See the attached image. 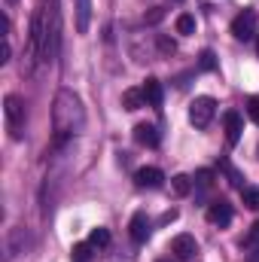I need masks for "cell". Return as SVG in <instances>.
I'll list each match as a JSON object with an SVG mask.
<instances>
[{
	"label": "cell",
	"mask_w": 259,
	"mask_h": 262,
	"mask_svg": "<svg viewBox=\"0 0 259 262\" xmlns=\"http://www.w3.org/2000/svg\"><path fill=\"white\" fill-rule=\"evenodd\" d=\"M213 116H217V101L213 98L201 95V98H195L192 104H189V122H192L195 128H207Z\"/></svg>",
	"instance_id": "4"
},
{
	"label": "cell",
	"mask_w": 259,
	"mask_h": 262,
	"mask_svg": "<svg viewBox=\"0 0 259 262\" xmlns=\"http://www.w3.org/2000/svg\"><path fill=\"white\" fill-rule=\"evenodd\" d=\"M223 122H226V140H229V146H235V143L241 140V131H244L241 116H238L235 110H229V113L223 116Z\"/></svg>",
	"instance_id": "10"
},
{
	"label": "cell",
	"mask_w": 259,
	"mask_h": 262,
	"mask_svg": "<svg viewBox=\"0 0 259 262\" xmlns=\"http://www.w3.org/2000/svg\"><path fill=\"white\" fill-rule=\"evenodd\" d=\"M256 238H259V223L253 226V232H250V241H256Z\"/></svg>",
	"instance_id": "27"
},
{
	"label": "cell",
	"mask_w": 259,
	"mask_h": 262,
	"mask_svg": "<svg viewBox=\"0 0 259 262\" xmlns=\"http://www.w3.org/2000/svg\"><path fill=\"white\" fill-rule=\"evenodd\" d=\"M143 104H146L143 89H125V92H122V107H125V110H140Z\"/></svg>",
	"instance_id": "14"
},
{
	"label": "cell",
	"mask_w": 259,
	"mask_h": 262,
	"mask_svg": "<svg viewBox=\"0 0 259 262\" xmlns=\"http://www.w3.org/2000/svg\"><path fill=\"white\" fill-rule=\"evenodd\" d=\"M9 52H12V49H9V37H3V46H0V64L9 61Z\"/></svg>",
	"instance_id": "25"
},
{
	"label": "cell",
	"mask_w": 259,
	"mask_h": 262,
	"mask_svg": "<svg viewBox=\"0 0 259 262\" xmlns=\"http://www.w3.org/2000/svg\"><path fill=\"white\" fill-rule=\"evenodd\" d=\"M177 34H183V37L195 34V15H189V12L177 15Z\"/></svg>",
	"instance_id": "16"
},
{
	"label": "cell",
	"mask_w": 259,
	"mask_h": 262,
	"mask_svg": "<svg viewBox=\"0 0 259 262\" xmlns=\"http://www.w3.org/2000/svg\"><path fill=\"white\" fill-rule=\"evenodd\" d=\"M92 244H73V262H89Z\"/></svg>",
	"instance_id": "19"
},
{
	"label": "cell",
	"mask_w": 259,
	"mask_h": 262,
	"mask_svg": "<svg viewBox=\"0 0 259 262\" xmlns=\"http://www.w3.org/2000/svg\"><path fill=\"white\" fill-rule=\"evenodd\" d=\"M156 43H159V52H162V55H174V52H177V43H174L171 37H165V34H162Z\"/></svg>",
	"instance_id": "20"
},
{
	"label": "cell",
	"mask_w": 259,
	"mask_h": 262,
	"mask_svg": "<svg viewBox=\"0 0 259 262\" xmlns=\"http://www.w3.org/2000/svg\"><path fill=\"white\" fill-rule=\"evenodd\" d=\"M171 253L177 256V259H192L195 253H198V244H195L192 235H177L174 241H171Z\"/></svg>",
	"instance_id": "6"
},
{
	"label": "cell",
	"mask_w": 259,
	"mask_h": 262,
	"mask_svg": "<svg viewBox=\"0 0 259 262\" xmlns=\"http://www.w3.org/2000/svg\"><path fill=\"white\" fill-rule=\"evenodd\" d=\"M198 67H201V70H217V55H213L210 49H204V52L198 55Z\"/></svg>",
	"instance_id": "18"
},
{
	"label": "cell",
	"mask_w": 259,
	"mask_h": 262,
	"mask_svg": "<svg viewBox=\"0 0 259 262\" xmlns=\"http://www.w3.org/2000/svg\"><path fill=\"white\" fill-rule=\"evenodd\" d=\"M131 238H134V244H146L149 241V220H146V213H134L131 216Z\"/></svg>",
	"instance_id": "9"
},
{
	"label": "cell",
	"mask_w": 259,
	"mask_h": 262,
	"mask_svg": "<svg viewBox=\"0 0 259 262\" xmlns=\"http://www.w3.org/2000/svg\"><path fill=\"white\" fill-rule=\"evenodd\" d=\"M256 12L253 9H244L241 15H235V21H232V37L235 40H250V37H256Z\"/></svg>",
	"instance_id": "5"
},
{
	"label": "cell",
	"mask_w": 259,
	"mask_h": 262,
	"mask_svg": "<svg viewBox=\"0 0 259 262\" xmlns=\"http://www.w3.org/2000/svg\"><path fill=\"white\" fill-rule=\"evenodd\" d=\"M40 9L46 18V37H43L40 61H52L58 55V46H61V9H58V0H40Z\"/></svg>",
	"instance_id": "2"
},
{
	"label": "cell",
	"mask_w": 259,
	"mask_h": 262,
	"mask_svg": "<svg viewBox=\"0 0 259 262\" xmlns=\"http://www.w3.org/2000/svg\"><path fill=\"white\" fill-rule=\"evenodd\" d=\"M162 18H165V9H162V6H153V9L143 15V21H146V25H159Z\"/></svg>",
	"instance_id": "22"
},
{
	"label": "cell",
	"mask_w": 259,
	"mask_h": 262,
	"mask_svg": "<svg viewBox=\"0 0 259 262\" xmlns=\"http://www.w3.org/2000/svg\"><path fill=\"white\" fill-rule=\"evenodd\" d=\"M143 98H146L149 107H162L165 92H162V82H159L156 76H146V82H143Z\"/></svg>",
	"instance_id": "11"
},
{
	"label": "cell",
	"mask_w": 259,
	"mask_h": 262,
	"mask_svg": "<svg viewBox=\"0 0 259 262\" xmlns=\"http://www.w3.org/2000/svg\"><path fill=\"white\" fill-rule=\"evenodd\" d=\"M6 3H15V0H6Z\"/></svg>",
	"instance_id": "29"
},
{
	"label": "cell",
	"mask_w": 259,
	"mask_h": 262,
	"mask_svg": "<svg viewBox=\"0 0 259 262\" xmlns=\"http://www.w3.org/2000/svg\"><path fill=\"white\" fill-rule=\"evenodd\" d=\"M241 198H244V207L259 210V189H244V192H241Z\"/></svg>",
	"instance_id": "21"
},
{
	"label": "cell",
	"mask_w": 259,
	"mask_h": 262,
	"mask_svg": "<svg viewBox=\"0 0 259 262\" xmlns=\"http://www.w3.org/2000/svg\"><path fill=\"white\" fill-rule=\"evenodd\" d=\"M134 180H137L140 189H159V186L165 183V174H162L159 168H140V171L134 174Z\"/></svg>",
	"instance_id": "7"
},
{
	"label": "cell",
	"mask_w": 259,
	"mask_h": 262,
	"mask_svg": "<svg viewBox=\"0 0 259 262\" xmlns=\"http://www.w3.org/2000/svg\"><path fill=\"white\" fill-rule=\"evenodd\" d=\"M207 220L213 223V226H229L232 223V204L229 201H213L210 207H207Z\"/></svg>",
	"instance_id": "8"
},
{
	"label": "cell",
	"mask_w": 259,
	"mask_h": 262,
	"mask_svg": "<svg viewBox=\"0 0 259 262\" xmlns=\"http://www.w3.org/2000/svg\"><path fill=\"white\" fill-rule=\"evenodd\" d=\"M247 113H250L253 122H259V98H250V101H247Z\"/></svg>",
	"instance_id": "24"
},
{
	"label": "cell",
	"mask_w": 259,
	"mask_h": 262,
	"mask_svg": "<svg viewBox=\"0 0 259 262\" xmlns=\"http://www.w3.org/2000/svg\"><path fill=\"white\" fill-rule=\"evenodd\" d=\"M195 183L207 189V186H213V174H210V171H198V174H195Z\"/></svg>",
	"instance_id": "23"
},
{
	"label": "cell",
	"mask_w": 259,
	"mask_h": 262,
	"mask_svg": "<svg viewBox=\"0 0 259 262\" xmlns=\"http://www.w3.org/2000/svg\"><path fill=\"white\" fill-rule=\"evenodd\" d=\"M92 21V0H76V31L85 34Z\"/></svg>",
	"instance_id": "13"
},
{
	"label": "cell",
	"mask_w": 259,
	"mask_h": 262,
	"mask_svg": "<svg viewBox=\"0 0 259 262\" xmlns=\"http://www.w3.org/2000/svg\"><path fill=\"white\" fill-rule=\"evenodd\" d=\"M3 116H6V128H9V134L18 140L21 137V128H25V101L18 98V95H6L3 98Z\"/></svg>",
	"instance_id": "3"
},
{
	"label": "cell",
	"mask_w": 259,
	"mask_h": 262,
	"mask_svg": "<svg viewBox=\"0 0 259 262\" xmlns=\"http://www.w3.org/2000/svg\"><path fill=\"white\" fill-rule=\"evenodd\" d=\"M256 55H259V34H256Z\"/></svg>",
	"instance_id": "28"
},
{
	"label": "cell",
	"mask_w": 259,
	"mask_h": 262,
	"mask_svg": "<svg viewBox=\"0 0 259 262\" xmlns=\"http://www.w3.org/2000/svg\"><path fill=\"white\" fill-rule=\"evenodd\" d=\"M89 244H92V247H107V244H110V232H107V229H101V226H98V229H92Z\"/></svg>",
	"instance_id": "17"
},
{
	"label": "cell",
	"mask_w": 259,
	"mask_h": 262,
	"mask_svg": "<svg viewBox=\"0 0 259 262\" xmlns=\"http://www.w3.org/2000/svg\"><path fill=\"white\" fill-rule=\"evenodd\" d=\"M159 262H168V259H159Z\"/></svg>",
	"instance_id": "30"
},
{
	"label": "cell",
	"mask_w": 259,
	"mask_h": 262,
	"mask_svg": "<svg viewBox=\"0 0 259 262\" xmlns=\"http://www.w3.org/2000/svg\"><path fill=\"white\" fill-rule=\"evenodd\" d=\"M85 125V110H82V101L70 92L61 89L55 95V107H52V128L58 134V140H67L73 134H79Z\"/></svg>",
	"instance_id": "1"
},
{
	"label": "cell",
	"mask_w": 259,
	"mask_h": 262,
	"mask_svg": "<svg viewBox=\"0 0 259 262\" xmlns=\"http://www.w3.org/2000/svg\"><path fill=\"white\" fill-rule=\"evenodd\" d=\"M171 186H174L177 195H189V192H192V177H189V174H177V177L171 180Z\"/></svg>",
	"instance_id": "15"
},
{
	"label": "cell",
	"mask_w": 259,
	"mask_h": 262,
	"mask_svg": "<svg viewBox=\"0 0 259 262\" xmlns=\"http://www.w3.org/2000/svg\"><path fill=\"white\" fill-rule=\"evenodd\" d=\"M134 140L140 146H159V131L149 122H140V125H134Z\"/></svg>",
	"instance_id": "12"
},
{
	"label": "cell",
	"mask_w": 259,
	"mask_h": 262,
	"mask_svg": "<svg viewBox=\"0 0 259 262\" xmlns=\"http://www.w3.org/2000/svg\"><path fill=\"white\" fill-rule=\"evenodd\" d=\"M174 220H177V210H168V213L162 216V223H174Z\"/></svg>",
	"instance_id": "26"
}]
</instances>
